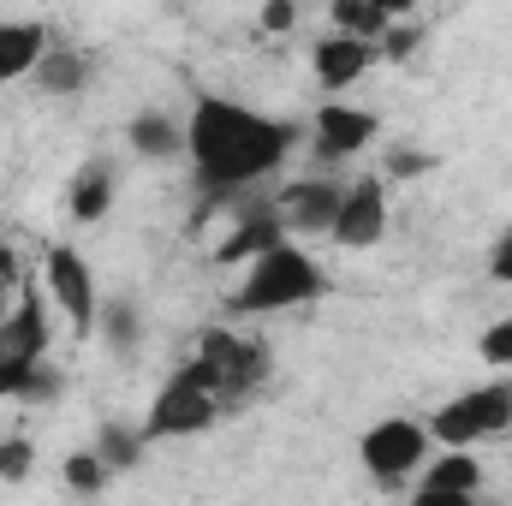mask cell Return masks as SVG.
Wrapping results in <instances>:
<instances>
[{
    "instance_id": "cell-21",
    "label": "cell",
    "mask_w": 512,
    "mask_h": 506,
    "mask_svg": "<svg viewBox=\"0 0 512 506\" xmlns=\"http://www.w3.org/2000/svg\"><path fill=\"white\" fill-rule=\"evenodd\" d=\"M328 18H334V30H346V36H370V42H382V30L393 24L376 0H328Z\"/></svg>"
},
{
    "instance_id": "cell-16",
    "label": "cell",
    "mask_w": 512,
    "mask_h": 506,
    "mask_svg": "<svg viewBox=\"0 0 512 506\" xmlns=\"http://www.w3.org/2000/svg\"><path fill=\"white\" fill-rule=\"evenodd\" d=\"M48 24L42 18H0V90L6 84H18V78H30L36 72V60L48 54Z\"/></svg>"
},
{
    "instance_id": "cell-13",
    "label": "cell",
    "mask_w": 512,
    "mask_h": 506,
    "mask_svg": "<svg viewBox=\"0 0 512 506\" xmlns=\"http://www.w3.org/2000/svg\"><path fill=\"white\" fill-rule=\"evenodd\" d=\"M280 239H286V221H280L274 197H262V191H239V197H233L227 239H221L215 262H227V268H245L256 251H268V245H280Z\"/></svg>"
},
{
    "instance_id": "cell-11",
    "label": "cell",
    "mask_w": 512,
    "mask_h": 506,
    "mask_svg": "<svg viewBox=\"0 0 512 506\" xmlns=\"http://www.w3.org/2000/svg\"><path fill=\"white\" fill-rule=\"evenodd\" d=\"M382 131V114L376 108H358V102H322L316 120H310V155L322 167H340L352 155H364Z\"/></svg>"
},
{
    "instance_id": "cell-23",
    "label": "cell",
    "mask_w": 512,
    "mask_h": 506,
    "mask_svg": "<svg viewBox=\"0 0 512 506\" xmlns=\"http://www.w3.org/2000/svg\"><path fill=\"white\" fill-rule=\"evenodd\" d=\"M36 471V441L30 435H6L0 441V483H24Z\"/></svg>"
},
{
    "instance_id": "cell-26",
    "label": "cell",
    "mask_w": 512,
    "mask_h": 506,
    "mask_svg": "<svg viewBox=\"0 0 512 506\" xmlns=\"http://www.w3.org/2000/svg\"><path fill=\"white\" fill-rule=\"evenodd\" d=\"M429 167H435V155H417V149H393V155H387V179H417V173H429Z\"/></svg>"
},
{
    "instance_id": "cell-4",
    "label": "cell",
    "mask_w": 512,
    "mask_h": 506,
    "mask_svg": "<svg viewBox=\"0 0 512 506\" xmlns=\"http://www.w3.org/2000/svg\"><path fill=\"white\" fill-rule=\"evenodd\" d=\"M221 399H227L221 370H215L203 352H191V358H185L173 376L155 387V399H149V417H143V435H149V441H191V435L215 429V417H221Z\"/></svg>"
},
{
    "instance_id": "cell-19",
    "label": "cell",
    "mask_w": 512,
    "mask_h": 506,
    "mask_svg": "<svg viewBox=\"0 0 512 506\" xmlns=\"http://www.w3.org/2000/svg\"><path fill=\"white\" fill-rule=\"evenodd\" d=\"M143 447H149L143 423H137V429H126V423H102V429H96V453L108 459V471H137V465H143Z\"/></svg>"
},
{
    "instance_id": "cell-9",
    "label": "cell",
    "mask_w": 512,
    "mask_h": 506,
    "mask_svg": "<svg viewBox=\"0 0 512 506\" xmlns=\"http://www.w3.org/2000/svg\"><path fill=\"white\" fill-rule=\"evenodd\" d=\"M340 191H346V179L304 173V179H286L274 191V209H280V221H286L292 239H328L334 233V215H340Z\"/></svg>"
},
{
    "instance_id": "cell-22",
    "label": "cell",
    "mask_w": 512,
    "mask_h": 506,
    "mask_svg": "<svg viewBox=\"0 0 512 506\" xmlns=\"http://www.w3.org/2000/svg\"><path fill=\"white\" fill-rule=\"evenodd\" d=\"M108 477H114V471H108V459H102L96 447H78V453L66 459V489H72V495H102Z\"/></svg>"
},
{
    "instance_id": "cell-28",
    "label": "cell",
    "mask_w": 512,
    "mask_h": 506,
    "mask_svg": "<svg viewBox=\"0 0 512 506\" xmlns=\"http://www.w3.org/2000/svg\"><path fill=\"white\" fill-rule=\"evenodd\" d=\"M376 6H382L387 18H405V12H411V6H417V0H376Z\"/></svg>"
},
{
    "instance_id": "cell-15",
    "label": "cell",
    "mask_w": 512,
    "mask_h": 506,
    "mask_svg": "<svg viewBox=\"0 0 512 506\" xmlns=\"http://www.w3.org/2000/svg\"><path fill=\"white\" fill-rule=\"evenodd\" d=\"M114 197H120V167H114L108 155H90V161L72 173V191H66V215H72L78 227H90V221H102V215L114 209Z\"/></svg>"
},
{
    "instance_id": "cell-18",
    "label": "cell",
    "mask_w": 512,
    "mask_h": 506,
    "mask_svg": "<svg viewBox=\"0 0 512 506\" xmlns=\"http://www.w3.org/2000/svg\"><path fill=\"white\" fill-rule=\"evenodd\" d=\"M30 84H36L42 96H84V90H90V54H78V48H60V42H48V54L36 60Z\"/></svg>"
},
{
    "instance_id": "cell-3",
    "label": "cell",
    "mask_w": 512,
    "mask_h": 506,
    "mask_svg": "<svg viewBox=\"0 0 512 506\" xmlns=\"http://www.w3.org/2000/svg\"><path fill=\"white\" fill-rule=\"evenodd\" d=\"M316 298H328V268L286 233L280 245H268V251H256L245 262L227 310L233 316H280V310H304Z\"/></svg>"
},
{
    "instance_id": "cell-20",
    "label": "cell",
    "mask_w": 512,
    "mask_h": 506,
    "mask_svg": "<svg viewBox=\"0 0 512 506\" xmlns=\"http://www.w3.org/2000/svg\"><path fill=\"white\" fill-rule=\"evenodd\" d=\"M96 328H102V340H108L120 358H131V352H137V340H143V316H137V304H131V298H108V304H102V316H96Z\"/></svg>"
},
{
    "instance_id": "cell-6",
    "label": "cell",
    "mask_w": 512,
    "mask_h": 506,
    "mask_svg": "<svg viewBox=\"0 0 512 506\" xmlns=\"http://www.w3.org/2000/svg\"><path fill=\"white\" fill-rule=\"evenodd\" d=\"M512 429V376H489L465 393H453L447 405H435L429 435L435 447H477Z\"/></svg>"
},
{
    "instance_id": "cell-27",
    "label": "cell",
    "mask_w": 512,
    "mask_h": 506,
    "mask_svg": "<svg viewBox=\"0 0 512 506\" xmlns=\"http://www.w3.org/2000/svg\"><path fill=\"white\" fill-rule=\"evenodd\" d=\"M292 18H298L292 0H268V6H262V30H292Z\"/></svg>"
},
{
    "instance_id": "cell-1",
    "label": "cell",
    "mask_w": 512,
    "mask_h": 506,
    "mask_svg": "<svg viewBox=\"0 0 512 506\" xmlns=\"http://www.w3.org/2000/svg\"><path fill=\"white\" fill-rule=\"evenodd\" d=\"M298 149V126L256 114L233 96H197L185 114V155L197 167V191L203 197H239L268 185Z\"/></svg>"
},
{
    "instance_id": "cell-10",
    "label": "cell",
    "mask_w": 512,
    "mask_h": 506,
    "mask_svg": "<svg viewBox=\"0 0 512 506\" xmlns=\"http://www.w3.org/2000/svg\"><path fill=\"white\" fill-rule=\"evenodd\" d=\"M197 352H203V358L221 370L227 399H245V393H251V387H262V381H268V370H274V352H268V340L239 334V328H203Z\"/></svg>"
},
{
    "instance_id": "cell-25",
    "label": "cell",
    "mask_w": 512,
    "mask_h": 506,
    "mask_svg": "<svg viewBox=\"0 0 512 506\" xmlns=\"http://www.w3.org/2000/svg\"><path fill=\"white\" fill-rule=\"evenodd\" d=\"M489 280L495 286H512V221L495 233V245H489Z\"/></svg>"
},
{
    "instance_id": "cell-14",
    "label": "cell",
    "mask_w": 512,
    "mask_h": 506,
    "mask_svg": "<svg viewBox=\"0 0 512 506\" xmlns=\"http://www.w3.org/2000/svg\"><path fill=\"white\" fill-rule=\"evenodd\" d=\"M376 54H382V48H376L370 36L328 30V36H316V42H310V72H316V84H322V90H334V96H340V90H352V84L376 66Z\"/></svg>"
},
{
    "instance_id": "cell-7",
    "label": "cell",
    "mask_w": 512,
    "mask_h": 506,
    "mask_svg": "<svg viewBox=\"0 0 512 506\" xmlns=\"http://www.w3.org/2000/svg\"><path fill=\"white\" fill-rule=\"evenodd\" d=\"M42 292H48V304L72 322V334H96L102 292H96V268L84 262V251L48 245V251H42Z\"/></svg>"
},
{
    "instance_id": "cell-8",
    "label": "cell",
    "mask_w": 512,
    "mask_h": 506,
    "mask_svg": "<svg viewBox=\"0 0 512 506\" xmlns=\"http://www.w3.org/2000/svg\"><path fill=\"white\" fill-rule=\"evenodd\" d=\"M387 221H393V209H387V173H358L340 191V215H334L328 239L340 251H376L387 239Z\"/></svg>"
},
{
    "instance_id": "cell-5",
    "label": "cell",
    "mask_w": 512,
    "mask_h": 506,
    "mask_svg": "<svg viewBox=\"0 0 512 506\" xmlns=\"http://www.w3.org/2000/svg\"><path fill=\"white\" fill-rule=\"evenodd\" d=\"M429 453H435L429 423H417V417H405V411L376 417V423L358 435V465H364V477H370L382 495H405V483L417 477V465H423Z\"/></svg>"
},
{
    "instance_id": "cell-12",
    "label": "cell",
    "mask_w": 512,
    "mask_h": 506,
    "mask_svg": "<svg viewBox=\"0 0 512 506\" xmlns=\"http://www.w3.org/2000/svg\"><path fill=\"white\" fill-rule=\"evenodd\" d=\"M405 495L423 506H453V501H477L483 495V465L471 459V447H441L417 465V477L405 483Z\"/></svg>"
},
{
    "instance_id": "cell-2",
    "label": "cell",
    "mask_w": 512,
    "mask_h": 506,
    "mask_svg": "<svg viewBox=\"0 0 512 506\" xmlns=\"http://www.w3.org/2000/svg\"><path fill=\"white\" fill-rule=\"evenodd\" d=\"M48 310H54L48 292L24 286L18 304H6V316H0V399H12V405H42L60 393V376L48 364V346H54Z\"/></svg>"
},
{
    "instance_id": "cell-24",
    "label": "cell",
    "mask_w": 512,
    "mask_h": 506,
    "mask_svg": "<svg viewBox=\"0 0 512 506\" xmlns=\"http://www.w3.org/2000/svg\"><path fill=\"white\" fill-rule=\"evenodd\" d=\"M477 358H483V364H495V370H512V322L483 328V340H477Z\"/></svg>"
},
{
    "instance_id": "cell-17",
    "label": "cell",
    "mask_w": 512,
    "mask_h": 506,
    "mask_svg": "<svg viewBox=\"0 0 512 506\" xmlns=\"http://www.w3.org/2000/svg\"><path fill=\"white\" fill-rule=\"evenodd\" d=\"M126 143L143 161H173L185 155V120H173L167 108H137L126 120Z\"/></svg>"
}]
</instances>
